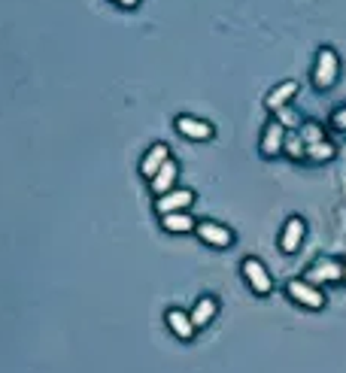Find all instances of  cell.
<instances>
[{"label": "cell", "instance_id": "obj_12", "mask_svg": "<svg viewBox=\"0 0 346 373\" xmlns=\"http://www.w3.org/2000/svg\"><path fill=\"white\" fill-rule=\"evenodd\" d=\"M301 240H304V222L301 219H288L286 222V228H283V252H295V249L301 246Z\"/></svg>", "mask_w": 346, "mask_h": 373}, {"label": "cell", "instance_id": "obj_3", "mask_svg": "<svg viewBox=\"0 0 346 373\" xmlns=\"http://www.w3.org/2000/svg\"><path fill=\"white\" fill-rule=\"evenodd\" d=\"M195 234H198L204 243L216 246V249L231 246V231L225 228V225H216V222H200V225H195Z\"/></svg>", "mask_w": 346, "mask_h": 373}, {"label": "cell", "instance_id": "obj_13", "mask_svg": "<svg viewBox=\"0 0 346 373\" xmlns=\"http://www.w3.org/2000/svg\"><path fill=\"white\" fill-rule=\"evenodd\" d=\"M161 225H164V231H171V234L195 231V219L188 216V212H167V216H161Z\"/></svg>", "mask_w": 346, "mask_h": 373}, {"label": "cell", "instance_id": "obj_17", "mask_svg": "<svg viewBox=\"0 0 346 373\" xmlns=\"http://www.w3.org/2000/svg\"><path fill=\"white\" fill-rule=\"evenodd\" d=\"M301 140H304L307 146L322 143V128L319 124H304V128H301Z\"/></svg>", "mask_w": 346, "mask_h": 373}, {"label": "cell", "instance_id": "obj_6", "mask_svg": "<svg viewBox=\"0 0 346 373\" xmlns=\"http://www.w3.org/2000/svg\"><path fill=\"white\" fill-rule=\"evenodd\" d=\"M243 276L249 279V286H252L255 295H267V291L274 288V282H271V276H267V270L261 267V261H255V258H249V261L243 264Z\"/></svg>", "mask_w": 346, "mask_h": 373}, {"label": "cell", "instance_id": "obj_11", "mask_svg": "<svg viewBox=\"0 0 346 373\" xmlns=\"http://www.w3.org/2000/svg\"><path fill=\"white\" fill-rule=\"evenodd\" d=\"M167 328H171L180 340H192V337H195V325H192V319H188L183 310H171V313H167Z\"/></svg>", "mask_w": 346, "mask_h": 373}, {"label": "cell", "instance_id": "obj_8", "mask_svg": "<svg viewBox=\"0 0 346 373\" xmlns=\"http://www.w3.org/2000/svg\"><path fill=\"white\" fill-rule=\"evenodd\" d=\"M343 276V267L337 261H328V258H322V261H316V267H310L307 274V282L310 286H319V282H334Z\"/></svg>", "mask_w": 346, "mask_h": 373}, {"label": "cell", "instance_id": "obj_18", "mask_svg": "<svg viewBox=\"0 0 346 373\" xmlns=\"http://www.w3.org/2000/svg\"><path fill=\"white\" fill-rule=\"evenodd\" d=\"M276 116H280V124H295V116L288 109H276Z\"/></svg>", "mask_w": 346, "mask_h": 373}, {"label": "cell", "instance_id": "obj_16", "mask_svg": "<svg viewBox=\"0 0 346 373\" xmlns=\"http://www.w3.org/2000/svg\"><path fill=\"white\" fill-rule=\"evenodd\" d=\"M307 155L313 158V161H325V158H331V155H334V149H331V146H328L325 140H322V143L307 146Z\"/></svg>", "mask_w": 346, "mask_h": 373}, {"label": "cell", "instance_id": "obj_19", "mask_svg": "<svg viewBox=\"0 0 346 373\" xmlns=\"http://www.w3.org/2000/svg\"><path fill=\"white\" fill-rule=\"evenodd\" d=\"M334 124H337V128H346V109H340L337 116H334Z\"/></svg>", "mask_w": 346, "mask_h": 373}, {"label": "cell", "instance_id": "obj_20", "mask_svg": "<svg viewBox=\"0 0 346 373\" xmlns=\"http://www.w3.org/2000/svg\"><path fill=\"white\" fill-rule=\"evenodd\" d=\"M119 6H137V0H116Z\"/></svg>", "mask_w": 346, "mask_h": 373}, {"label": "cell", "instance_id": "obj_9", "mask_svg": "<svg viewBox=\"0 0 346 373\" xmlns=\"http://www.w3.org/2000/svg\"><path fill=\"white\" fill-rule=\"evenodd\" d=\"M176 176H180V167H176L173 161H167V164L161 167V171L152 176V191H155L158 198H161V195H167V191H173Z\"/></svg>", "mask_w": 346, "mask_h": 373}, {"label": "cell", "instance_id": "obj_1", "mask_svg": "<svg viewBox=\"0 0 346 373\" xmlns=\"http://www.w3.org/2000/svg\"><path fill=\"white\" fill-rule=\"evenodd\" d=\"M288 295H292L298 303L310 307V310H322V307H325V295H322L316 286H310V282H301V279L288 282Z\"/></svg>", "mask_w": 346, "mask_h": 373}, {"label": "cell", "instance_id": "obj_7", "mask_svg": "<svg viewBox=\"0 0 346 373\" xmlns=\"http://www.w3.org/2000/svg\"><path fill=\"white\" fill-rule=\"evenodd\" d=\"M176 131H180L183 137H188V140H210V137H213V128H210L207 121H200V119H192V116L176 119Z\"/></svg>", "mask_w": 346, "mask_h": 373}, {"label": "cell", "instance_id": "obj_14", "mask_svg": "<svg viewBox=\"0 0 346 373\" xmlns=\"http://www.w3.org/2000/svg\"><path fill=\"white\" fill-rule=\"evenodd\" d=\"M213 315H216V301H213V298H200V301L195 303V310H192V315H188V319H192L195 328H204L210 319H213Z\"/></svg>", "mask_w": 346, "mask_h": 373}, {"label": "cell", "instance_id": "obj_5", "mask_svg": "<svg viewBox=\"0 0 346 373\" xmlns=\"http://www.w3.org/2000/svg\"><path fill=\"white\" fill-rule=\"evenodd\" d=\"M167 161H171V149H167L164 143H155L152 149H149L146 155H143V161H140V173L146 176V179H152V176L158 173Z\"/></svg>", "mask_w": 346, "mask_h": 373}, {"label": "cell", "instance_id": "obj_4", "mask_svg": "<svg viewBox=\"0 0 346 373\" xmlns=\"http://www.w3.org/2000/svg\"><path fill=\"white\" fill-rule=\"evenodd\" d=\"M334 79H337V55H334V49H322L316 58V85L328 88Z\"/></svg>", "mask_w": 346, "mask_h": 373}, {"label": "cell", "instance_id": "obj_21", "mask_svg": "<svg viewBox=\"0 0 346 373\" xmlns=\"http://www.w3.org/2000/svg\"><path fill=\"white\" fill-rule=\"evenodd\" d=\"M343 276H346V267H343Z\"/></svg>", "mask_w": 346, "mask_h": 373}, {"label": "cell", "instance_id": "obj_2", "mask_svg": "<svg viewBox=\"0 0 346 373\" xmlns=\"http://www.w3.org/2000/svg\"><path fill=\"white\" fill-rule=\"evenodd\" d=\"M192 200H195V195L188 188H173V191H167V195L158 198L155 210H158L161 216H167V212H183L185 207H192Z\"/></svg>", "mask_w": 346, "mask_h": 373}, {"label": "cell", "instance_id": "obj_15", "mask_svg": "<svg viewBox=\"0 0 346 373\" xmlns=\"http://www.w3.org/2000/svg\"><path fill=\"white\" fill-rule=\"evenodd\" d=\"M295 92H298V85H295V82H283L280 88H276V92L267 94V107H271V109H283V104H286V100L292 97Z\"/></svg>", "mask_w": 346, "mask_h": 373}, {"label": "cell", "instance_id": "obj_10", "mask_svg": "<svg viewBox=\"0 0 346 373\" xmlns=\"http://www.w3.org/2000/svg\"><path fill=\"white\" fill-rule=\"evenodd\" d=\"M283 143H286V128L280 121H271L264 128V140H261V152L264 155H276L283 149Z\"/></svg>", "mask_w": 346, "mask_h": 373}]
</instances>
